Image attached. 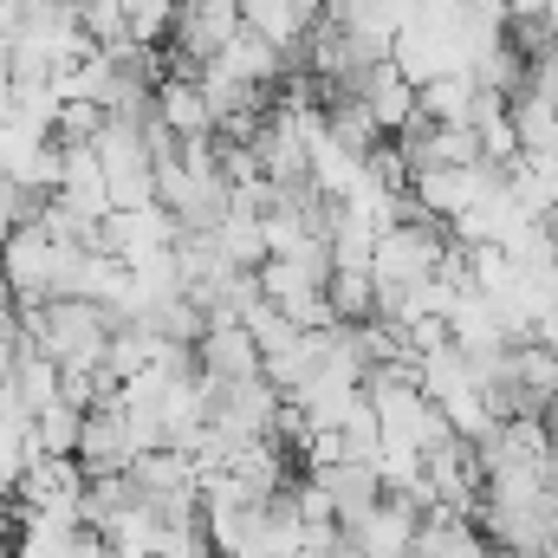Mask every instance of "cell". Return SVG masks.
I'll return each mask as SVG.
<instances>
[{"mask_svg":"<svg viewBox=\"0 0 558 558\" xmlns=\"http://www.w3.org/2000/svg\"><path fill=\"white\" fill-rule=\"evenodd\" d=\"M39 461V435H33V416L26 410H13V403H0V487L13 494L20 487V474Z\"/></svg>","mask_w":558,"mask_h":558,"instance_id":"12","label":"cell"},{"mask_svg":"<svg viewBox=\"0 0 558 558\" xmlns=\"http://www.w3.org/2000/svg\"><path fill=\"white\" fill-rule=\"evenodd\" d=\"M377 558H416V553H377Z\"/></svg>","mask_w":558,"mask_h":558,"instance_id":"21","label":"cell"},{"mask_svg":"<svg viewBox=\"0 0 558 558\" xmlns=\"http://www.w3.org/2000/svg\"><path fill=\"white\" fill-rule=\"evenodd\" d=\"M20 318H26L33 351H46V357L65 364V371H105L111 331L124 325L118 305L78 299V292H72V299H33V305H20Z\"/></svg>","mask_w":558,"mask_h":558,"instance_id":"1","label":"cell"},{"mask_svg":"<svg viewBox=\"0 0 558 558\" xmlns=\"http://www.w3.org/2000/svg\"><path fill=\"white\" fill-rule=\"evenodd\" d=\"M312 474L331 487V507H338V520H344V526H351V520H364V513L390 494V487H384V468L351 461V454H344V461H331V468H312Z\"/></svg>","mask_w":558,"mask_h":558,"instance_id":"9","label":"cell"},{"mask_svg":"<svg viewBox=\"0 0 558 558\" xmlns=\"http://www.w3.org/2000/svg\"><path fill=\"white\" fill-rule=\"evenodd\" d=\"M208 234H215V247H221L234 267H260V260H267V221H260V208H247V202H234Z\"/></svg>","mask_w":558,"mask_h":558,"instance_id":"11","label":"cell"},{"mask_svg":"<svg viewBox=\"0 0 558 558\" xmlns=\"http://www.w3.org/2000/svg\"><path fill=\"white\" fill-rule=\"evenodd\" d=\"M131 507H137V481L131 474H92L85 481V526L92 533H111Z\"/></svg>","mask_w":558,"mask_h":558,"instance_id":"13","label":"cell"},{"mask_svg":"<svg viewBox=\"0 0 558 558\" xmlns=\"http://www.w3.org/2000/svg\"><path fill=\"white\" fill-rule=\"evenodd\" d=\"M357 98L371 105V118L384 124V137H403L410 124L422 118V85L397 65V59H377V65H364V78H357Z\"/></svg>","mask_w":558,"mask_h":558,"instance_id":"7","label":"cell"},{"mask_svg":"<svg viewBox=\"0 0 558 558\" xmlns=\"http://www.w3.org/2000/svg\"><path fill=\"white\" fill-rule=\"evenodd\" d=\"M441 228H448V221H435V215L390 221V228L377 234V260H371L377 286H416V279L441 274V260H448V247H454Z\"/></svg>","mask_w":558,"mask_h":558,"instance_id":"3","label":"cell"},{"mask_svg":"<svg viewBox=\"0 0 558 558\" xmlns=\"http://www.w3.org/2000/svg\"><path fill=\"white\" fill-rule=\"evenodd\" d=\"M156 118L175 131V143L215 137V131H221V118H215V105H208V92H202L195 72H169V78L156 85Z\"/></svg>","mask_w":558,"mask_h":558,"instance_id":"8","label":"cell"},{"mask_svg":"<svg viewBox=\"0 0 558 558\" xmlns=\"http://www.w3.org/2000/svg\"><path fill=\"white\" fill-rule=\"evenodd\" d=\"M105 124H111V111H105V105H92V98H65V105H59L52 137H59V143H98Z\"/></svg>","mask_w":558,"mask_h":558,"instance_id":"17","label":"cell"},{"mask_svg":"<svg viewBox=\"0 0 558 558\" xmlns=\"http://www.w3.org/2000/svg\"><path fill=\"white\" fill-rule=\"evenodd\" d=\"M513 7V20H539V13H553L558 0H507Z\"/></svg>","mask_w":558,"mask_h":558,"instance_id":"19","label":"cell"},{"mask_svg":"<svg viewBox=\"0 0 558 558\" xmlns=\"http://www.w3.org/2000/svg\"><path fill=\"white\" fill-rule=\"evenodd\" d=\"M546 428H553V441H558V397L546 403Z\"/></svg>","mask_w":558,"mask_h":558,"instance_id":"20","label":"cell"},{"mask_svg":"<svg viewBox=\"0 0 558 558\" xmlns=\"http://www.w3.org/2000/svg\"><path fill=\"white\" fill-rule=\"evenodd\" d=\"M195 357H202V371H215L221 384H241V377H267V351L254 344L247 318H234V312H208V331H202Z\"/></svg>","mask_w":558,"mask_h":558,"instance_id":"5","label":"cell"},{"mask_svg":"<svg viewBox=\"0 0 558 558\" xmlns=\"http://www.w3.org/2000/svg\"><path fill=\"white\" fill-rule=\"evenodd\" d=\"M241 33H247L241 0H182L175 7V33H169V72H202Z\"/></svg>","mask_w":558,"mask_h":558,"instance_id":"2","label":"cell"},{"mask_svg":"<svg viewBox=\"0 0 558 558\" xmlns=\"http://www.w3.org/2000/svg\"><path fill=\"white\" fill-rule=\"evenodd\" d=\"M137 454H143V441H137V428H131V416H124V403H118V390H111L105 403L85 410L78 461H85V474H131Z\"/></svg>","mask_w":558,"mask_h":558,"instance_id":"4","label":"cell"},{"mask_svg":"<svg viewBox=\"0 0 558 558\" xmlns=\"http://www.w3.org/2000/svg\"><path fill=\"white\" fill-rule=\"evenodd\" d=\"M241 318H247V331H254V344H260L267 357H286V351H292V344L305 338V325H292V318L279 312L274 299H254V305H247Z\"/></svg>","mask_w":558,"mask_h":558,"instance_id":"15","label":"cell"},{"mask_svg":"<svg viewBox=\"0 0 558 558\" xmlns=\"http://www.w3.org/2000/svg\"><path fill=\"white\" fill-rule=\"evenodd\" d=\"M331 312L344 325L377 318V274L371 267H331Z\"/></svg>","mask_w":558,"mask_h":558,"instance_id":"14","label":"cell"},{"mask_svg":"<svg viewBox=\"0 0 558 558\" xmlns=\"http://www.w3.org/2000/svg\"><path fill=\"white\" fill-rule=\"evenodd\" d=\"M481 92H487V85H481L474 72H441V78L422 85V118H435V124H474Z\"/></svg>","mask_w":558,"mask_h":558,"instance_id":"10","label":"cell"},{"mask_svg":"<svg viewBox=\"0 0 558 558\" xmlns=\"http://www.w3.org/2000/svg\"><path fill=\"white\" fill-rule=\"evenodd\" d=\"M33 435H39V454H78V435H85V410L78 403H52L33 416Z\"/></svg>","mask_w":558,"mask_h":558,"instance_id":"16","label":"cell"},{"mask_svg":"<svg viewBox=\"0 0 558 558\" xmlns=\"http://www.w3.org/2000/svg\"><path fill=\"white\" fill-rule=\"evenodd\" d=\"M13 111V52H7V39H0V118Z\"/></svg>","mask_w":558,"mask_h":558,"instance_id":"18","label":"cell"},{"mask_svg":"<svg viewBox=\"0 0 558 558\" xmlns=\"http://www.w3.org/2000/svg\"><path fill=\"white\" fill-rule=\"evenodd\" d=\"M416 526H422V507L410 500V494H397V487H390L364 520H351V526H344V546H351L357 558L410 553V546H416Z\"/></svg>","mask_w":558,"mask_h":558,"instance_id":"6","label":"cell"}]
</instances>
